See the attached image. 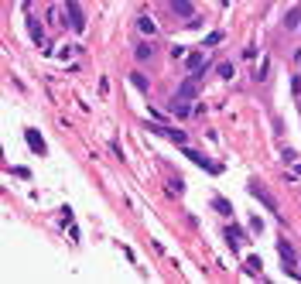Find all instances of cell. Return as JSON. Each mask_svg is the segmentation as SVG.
I'll list each match as a JSON object with an SVG mask.
<instances>
[{"label": "cell", "instance_id": "obj_1", "mask_svg": "<svg viewBox=\"0 0 301 284\" xmlns=\"http://www.w3.org/2000/svg\"><path fill=\"white\" fill-rule=\"evenodd\" d=\"M277 253H281V260H284V274L298 277V253H294V246L287 243V240H277Z\"/></svg>", "mask_w": 301, "mask_h": 284}, {"label": "cell", "instance_id": "obj_2", "mask_svg": "<svg viewBox=\"0 0 301 284\" xmlns=\"http://www.w3.org/2000/svg\"><path fill=\"white\" fill-rule=\"evenodd\" d=\"M28 35H31V41H35L45 55L52 52V45H48V38H45V31H41V21H38V18H28Z\"/></svg>", "mask_w": 301, "mask_h": 284}, {"label": "cell", "instance_id": "obj_3", "mask_svg": "<svg viewBox=\"0 0 301 284\" xmlns=\"http://www.w3.org/2000/svg\"><path fill=\"white\" fill-rule=\"evenodd\" d=\"M199 82H202V69H199V72H192V76L185 79V82H182V89H178V99H195V96H199Z\"/></svg>", "mask_w": 301, "mask_h": 284}, {"label": "cell", "instance_id": "obj_4", "mask_svg": "<svg viewBox=\"0 0 301 284\" xmlns=\"http://www.w3.org/2000/svg\"><path fill=\"white\" fill-rule=\"evenodd\" d=\"M65 11H69V24H72L75 31H86V18H82L79 0H65Z\"/></svg>", "mask_w": 301, "mask_h": 284}, {"label": "cell", "instance_id": "obj_5", "mask_svg": "<svg viewBox=\"0 0 301 284\" xmlns=\"http://www.w3.org/2000/svg\"><path fill=\"white\" fill-rule=\"evenodd\" d=\"M133 58H137V65H147V62H154V45H150V41L133 45Z\"/></svg>", "mask_w": 301, "mask_h": 284}, {"label": "cell", "instance_id": "obj_6", "mask_svg": "<svg viewBox=\"0 0 301 284\" xmlns=\"http://www.w3.org/2000/svg\"><path fill=\"white\" fill-rule=\"evenodd\" d=\"M168 7L178 14V18H188L195 21V7H192V0H168Z\"/></svg>", "mask_w": 301, "mask_h": 284}, {"label": "cell", "instance_id": "obj_7", "mask_svg": "<svg viewBox=\"0 0 301 284\" xmlns=\"http://www.w3.org/2000/svg\"><path fill=\"white\" fill-rule=\"evenodd\" d=\"M202 62H206V45L185 55V69H188V72H199V69H202Z\"/></svg>", "mask_w": 301, "mask_h": 284}, {"label": "cell", "instance_id": "obj_8", "mask_svg": "<svg viewBox=\"0 0 301 284\" xmlns=\"http://www.w3.org/2000/svg\"><path fill=\"white\" fill-rule=\"evenodd\" d=\"M250 195H253V199H260V202L270 209V212H277V202H274V199H270V195H267V192H263L257 182H250Z\"/></svg>", "mask_w": 301, "mask_h": 284}, {"label": "cell", "instance_id": "obj_9", "mask_svg": "<svg viewBox=\"0 0 301 284\" xmlns=\"http://www.w3.org/2000/svg\"><path fill=\"white\" fill-rule=\"evenodd\" d=\"M137 31H140L144 38H154V35H158V24H154L147 14H140V18H137Z\"/></svg>", "mask_w": 301, "mask_h": 284}, {"label": "cell", "instance_id": "obj_10", "mask_svg": "<svg viewBox=\"0 0 301 284\" xmlns=\"http://www.w3.org/2000/svg\"><path fill=\"white\" fill-rule=\"evenodd\" d=\"M284 28H287V31L301 28V4H298V7H291V11L284 14Z\"/></svg>", "mask_w": 301, "mask_h": 284}, {"label": "cell", "instance_id": "obj_11", "mask_svg": "<svg viewBox=\"0 0 301 284\" xmlns=\"http://www.w3.org/2000/svg\"><path fill=\"white\" fill-rule=\"evenodd\" d=\"M24 137H28V148H31L35 154H45V140H41L38 130H24Z\"/></svg>", "mask_w": 301, "mask_h": 284}, {"label": "cell", "instance_id": "obj_12", "mask_svg": "<svg viewBox=\"0 0 301 284\" xmlns=\"http://www.w3.org/2000/svg\"><path fill=\"white\" fill-rule=\"evenodd\" d=\"M185 158H192V161H195V165H199V168L219 171V168H216V165H212V161H209V158H206V154H199V151H188V148H185Z\"/></svg>", "mask_w": 301, "mask_h": 284}, {"label": "cell", "instance_id": "obj_13", "mask_svg": "<svg viewBox=\"0 0 301 284\" xmlns=\"http://www.w3.org/2000/svg\"><path fill=\"white\" fill-rule=\"evenodd\" d=\"M171 113H175V116H182V120H185V116L192 113V106H188V99H178V96H175V99H171Z\"/></svg>", "mask_w": 301, "mask_h": 284}, {"label": "cell", "instance_id": "obj_14", "mask_svg": "<svg viewBox=\"0 0 301 284\" xmlns=\"http://www.w3.org/2000/svg\"><path fill=\"white\" fill-rule=\"evenodd\" d=\"M226 240H229L233 250H240V243H243V229H240V226H229V229H226Z\"/></svg>", "mask_w": 301, "mask_h": 284}, {"label": "cell", "instance_id": "obj_15", "mask_svg": "<svg viewBox=\"0 0 301 284\" xmlns=\"http://www.w3.org/2000/svg\"><path fill=\"white\" fill-rule=\"evenodd\" d=\"M130 82H133V89H140V93H147V76H144V72H140V69H133L130 72Z\"/></svg>", "mask_w": 301, "mask_h": 284}, {"label": "cell", "instance_id": "obj_16", "mask_svg": "<svg viewBox=\"0 0 301 284\" xmlns=\"http://www.w3.org/2000/svg\"><path fill=\"white\" fill-rule=\"evenodd\" d=\"M69 11H65V14H62V11H58V7H52V11H48V21H52V24H55V28H65V24H69Z\"/></svg>", "mask_w": 301, "mask_h": 284}, {"label": "cell", "instance_id": "obj_17", "mask_svg": "<svg viewBox=\"0 0 301 284\" xmlns=\"http://www.w3.org/2000/svg\"><path fill=\"white\" fill-rule=\"evenodd\" d=\"M212 209H216L219 216H233V206H229L226 199H212Z\"/></svg>", "mask_w": 301, "mask_h": 284}, {"label": "cell", "instance_id": "obj_18", "mask_svg": "<svg viewBox=\"0 0 301 284\" xmlns=\"http://www.w3.org/2000/svg\"><path fill=\"white\" fill-rule=\"evenodd\" d=\"M165 133H168V137L175 140V144H182V148L188 144V133H185V130H168V127H165Z\"/></svg>", "mask_w": 301, "mask_h": 284}, {"label": "cell", "instance_id": "obj_19", "mask_svg": "<svg viewBox=\"0 0 301 284\" xmlns=\"http://www.w3.org/2000/svg\"><path fill=\"white\" fill-rule=\"evenodd\" d=\"M216 76L219 79H233V62H223V65L216 69Z\"/></svg>", "mask_w": 301, "mask_h": 284}, {"label": "cell", "instance_id": "obj_20", "mask_svg": "<svg viewBox=\"0 0 301 284\" xmlns=\"http://www.w3.org/2000/svg\"><path fill=\"white\" fill-rule=\"evenodd\" d=\"M291 93L301 99V72H298V76H291Z\"/></svg>", "mask_w": 301, "mask_h": 284}, {"label": "cell", "instance_id": "obj_21", "mask_svg": "<svg viewBox=\"0 0 301 284\" xmlns=\"http://www.w3.org/2000/svg\"><path fill=\"white\" fill-rule=\"evenodd\" d=\"M219 41H223V31H212V35L206 38V48H209V45H219Z\"/></svg>", "mask_w": 301, "mask_h": 284}, {"label": "cell", "instance_id": "obj_22", "mask_svg": "<svg viewBox=\"0 0 301 284\" xmlns=\"http://www.w3.org/2000/svg\"><path fill=\"white\" fill-rule=\"evenodd\" d=\"M267 69H270V62L263 58V62H260V69H257V79H260V82H263V79H267Z\"/></svg>", "mask_w": 301, "mask_h": 284}, {"label": "cell", "instance_id": "obj_23", "mask_svg": "<svg viewBox=\"0 0 301 284\" xmlns=\"http://www.w3.org/2000/svg\"><path fill=\"white\" fill-rule=\"evenodd\" d=\"M294 171H298V175H301V161H298V168H294Z\"/></svg>", "mask_w": 301, "mask_h": 284}, {"label": "cell", "instance_id": "obj_24", "mask_svg": "<svg viewBox=\"0 0 301 284\" xmlns=\"http://www.w3.org/2000/svg\"><path fill=\"white\" fill-rule=\"evenodd\" d=\"M298 65H301V62H298Z\"/></svg>", "mask_w": 301, "mask_h": 284}]
</instances>
